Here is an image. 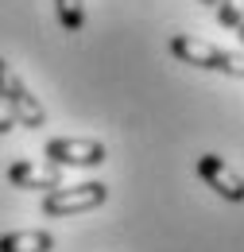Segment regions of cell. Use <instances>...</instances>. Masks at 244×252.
<instances>
[{"label": "cell", "instance_id": "obj_5", "mask_svg": "<svg viewBox=\"0 0 244 252\" xmlns=\"http://www.w3.org/2000/svg\"><path fill=\"white\" fill-rule=\"evenodd\" d=\"M198 179L210 190H217L225 202H244V179L221 156H202L198 159Z\"/></svg>", "mask_w": 244, "mask_h": 252}, {"label": "cell", "instance_id": "obj_9", "mask_svg": "<svg viewBox=\"0 0 244 252\" xmlns=\"http://www.w3.org/2000/svg\"><path fill=\"white\" fill-rule=\"evenodd\" d=\"M214 8H217V24L229 28V32L244 20V0H217Z\"/></svg>", "mask_w": 244, "mask_h": 252}, {"label": "cell", "instance_id": "obj_2", "mask_svg": "<svg viewBox=\"0 0 244 252\" xmlns=\"http://www.w3.org/2000/svg\"><path fill=\"white\" fill-rule=\"evenodd\" d=\"M0 101L12 109L16 125H24V128H43L47 125V113H43L39 97H31V90L24 86V78L4 63V59H0Z\"/></svg>", "mask_w": 244, "mask_h": 252}, {"label": "cell", "instance_id": "obj_3", "mask_svg": "<svg viewBox=\"0 0 244 252\" xmlns=\"http://www.w3.org/2000/svg\"><path fill=\"white\" fill-rule=\"evenodd\" d=\"M109 187L105 183H78V187H59L43 194V214L47 218H66V214H82V210H97L105 206Z\"/></svg>", "mask_w": 244, "mask_h": 252}, {"label": "cell", "instance_id": "obj_10", "mask_svg": "<svg viewBox=\"0 0 244 252\" xmlns=\"http://www.w3.org/2000/svg\"><path fill=\"white\" fill-rule=\"evenodd\" d=\"M12 128H16V117H12V109H8L4 101H0V136H8Z\"/></svg>", "mask_w": 244, "mask_h": 252}, {"label": "cell", "instance_id": "obj_4", "mask_svg": "<svg viewBox=\"0 0 244 252\" xmlns=\"http://www.w3.org/2000/svg\"><path fill=\"white\" fill-rule=\"evenodd\" d=\"M47 159L55 167H97L105 163V144L90 136H59L47 144Z\"/></svg>", "mask_w": 244, "mask_h": 252}, {"label": "cell", "instance_id": "obj_8", "mask_svg": "<svg viewBox=\"0 0 244 252\" xmlns=\"http://www.w3.org/2000/svg\"><path fill=\"white\" fill-rule=\"evenodd\" d=\"M55 12H59V24L70 35L82 32V24H86V4L82 0H55Z\"/></svg>", "mask_w": 244, "mask_h": 252}, {"label": "cell", "instance_id": "obj_7", "mask_svg": "<svg viewBox=\"0 0 244 252\" xmlns=\"http://www.w3.org/2000/svg\"><path fill=\"white\" fill-rule=\"evenodd\" d=\"M55 237L47 229H16L0 237V252H51Z\"/></svg>", "mask_w": 244, "mask_h": 252}, {"label": "cell", "instance_id": "obj_11", "mask_svg": "<svg viewBox=\"0 0 244 252\" xmlns=\"http://www.w3.org/2000/svg\"><path fill=\"white\" fill-rule=\"evenodd\" d=\"M233 32L241 35V43H244V20H241V24H237V28H233Z\"/></svg>", "mask_w": 244, "mask_h": 252}, {"label": "cell", "instance_id": "obj_12", "mask_svg": "<svg viewBox=\"0 0 244 252\" xmlns=\"http://www.w3.org/2000/svg\"><path fill=\"white\" fill-rule=\"evenodd\" d=\"M198 4H210V8H214V4H217V0H198Z\"/></svg>", "mask_w": 244, "mask_h": 252}, {"label": "cell", "instance_id": "obj_1", "mask_svg": "<svg viewBox=\"0 0 244 252\" xmlns=\"http://www.w3.org/2000/svg\"><path fill=\"white\" fill-rule=\"evenodd\" d=\"M167 51L186 66H198V70H217V74H229V78H244V55L241 51H225L214 47L198 35H171Z\"/></svg>", "mask_w": 244, "mask_h": 252}, {"label": "cell", "instance_id": "obj_6", "mask_svg": "<svg viewBox=\"0 0 244 252\" xmlns=\"http://www.w3.org/2000/svg\"><path fill=\"white\" fill-rule=\"evenodd\" d=\"M8 183L20 190H59L62 187V167L55 163H35V159H16L8 167Z\"/></svg>", "mask_w": 244, "mask_h": 252}]
</instances>
